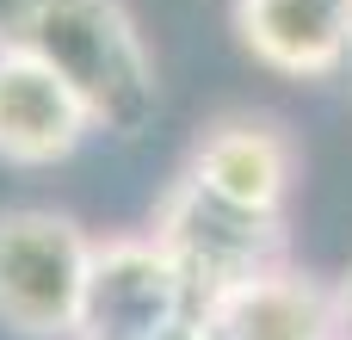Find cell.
Returning a JSON list of instances; mask_svg holds the SVG:
<instances>
[{"mask_svg":"<svg viewBox=\"0 0 352 340\" xmlns=\"http://www.w3.org/2000/svg\"><path fill=\"white\" fill-rule=\"evenodd\" d=\"M0 43L62 74L105 136H142L161 105L155 50L124 0H0Z\"/></svg>","mask_w":352,"mask_h":340,"instance_id":"cell-1","label":"cell"},{"mask_svg":"<svg viewBox=\"0 0 352 340\" xmlns=\"http://www.w3.org/2000/svg\"><path fill=\"white\" fill-rule=\"evenodd\" d=\"M241 50L285 81H328L352 56V0H229Z\"/></svg>","mask_w":352,"mask_h":340,"instance_id":"cell-7","label":"cell"},{"mask_svg":"<svg viewBox=\"0 0 352 340\" xmlns=\"http://www.w3.org/2000/svg\"><path fill=\"white\" fill-rule=\"evenodd\" d=\"M148 235L173 254V266L186 273L198 310H210L235 285H248V279H260V273L291 260L285 254V217H266V211H248L235 198H217L192 173H179L161 192Z\"/></svg>","mask_w":352,"mask_h":340,"instance_id":"cell-2","label":"cell"},{"mask_svg":"<svg viewBox=\"0 0 352 340\" xmlns=\"http://www.w3.org/2000/svg\"><path fill=\"white\" fill-rule=\"evenodd\" d=\"M198 186H210L217 198H235L248 211H266V217H285L291 204V186H297V142L285 136L278 118H260V111H223L217 124L198 130L186 167Z\"/></svg>","mask_w":352,"mask_h":340,"instance_id":"cell-5","label":"cell"},{"mask_svg":"<svg viewBox=\"0 0 352 340\" xmlns=\"http://www.w3.org/2000/svg\"><path fill=\"white\" fill-rule=\"evenodd\" d=\"M217 340H340V310H334V285H322L303 266H272L248 285H235L229 297H217L204 310Z\"/></svg>","mask_w":352,"mask_h":340,"instance_id":"cell-8","label":"cell"},{"mask_svg":"<svg viewBox=\"0 0 352 340\" xmlns=\"http://www.w3.org/2000/svg\"><path fill=\"white\" fill-rule=\"evenodd\" d=\"M87 136H99L87 99L62 74L31 62L25 50L0 43V161L6 167H62L68 155H80Z\"/></svg>","mask_w":352,"mask_h":340,"instance_id":"cell-6","label":"cell"},{"mask_svg":"<svg viewBox=\"0 0 352 340\" xmlns=\"http://www.w3.org/2000/svg\"><path fill=\"white\" fill-rule=\"evenodd\" d=\"M334 310H340V340H352V260H346V273L334 279Z\"/></svg>","mask_w":352,"mask_h":340,"instance_id":"cell-9","label":"cell"},{"mask_svg":"<svg viewBox=\"0 0 352 340\" xmlns=\"http://www.w3.org/2000/svg\"><path fill=\"white\" fill-rule=\"evenodd\" d=\"M93 235L50 204L0 211V328L19 340H74Z\"/></svg>","mask_w":352,"mask_h":340,"instance_id":"cell-3","label":"cell"},{"mask_svg":"<svg viewBox=\"0 0 352 340\" xmlns=\"http://www.w3.org/2000/svg\"><path fill=\"white\" fill-rule=\"evenodd\" d=\"M192 322H204V310L148 229L93 235L74 340H179Z\"/></svg>","mask_w":352,"mask_h":340,"instance_id":"cell-4","label":"cell"}]
</instances>
